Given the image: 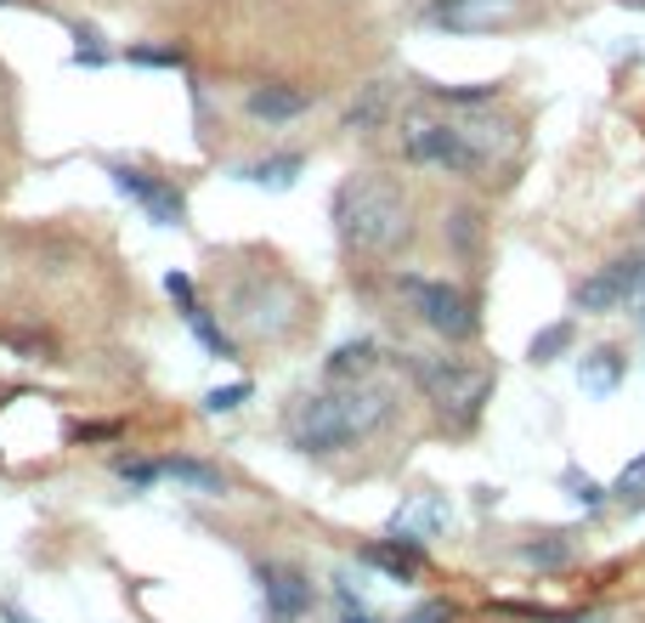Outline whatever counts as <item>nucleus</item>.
Segmentation results:
<instances>
[{"label":"nucleus","instance_id":"nucleus-1","mask_svg":"<svg viewBox=\"0 0 645 623\" xmlns=\"http://www.w3.org/2000/svg\"><path fill=\"white\" fill-rule=\"evenodd\" d=\"M396 414V392L379 380H352V386L312 392L289 408L283 437L294 454H340L352 443H368L374 430Z\"/></svg>","mask_w":645,"mask_h":623},{"label":"nucleus","instance_id":"nucleus-2","mask_svg":"<svg viewBox=\"0 0 645 623\" xmlns=\"http://www.w3.org/2000/svg\"><path fill=\"white\" fill-rule=\"evenodd\" d=\"M334 232L345 250L357 256H396L414 238V205L403 194V181H391L379 170H357L334 187Z\"/></svg>","mask_w":645,"mask_h":623},{"label":"nucleus","instance_id":"nucleus-3","mask_svg":"<svg viewBox=\"0 0 645 623\" xmlns=\"http://www.w3.org/2000/svg\"><path fill=\"white\" fill-rule=\"evenodd\" d=\"M414 386L425 392L430 408H441L454 425H470L481 414V403L492 397V368L470 363V357H448V352H414L408 357Z\"/></svg>","mask_w":645,"mask_h":623},{"label":"nucleus","instance_id":"nucleus-4","mask_svg":"<svg viewBox=\"0 0 645 623\" xmlns=\"http://www.w3.org/2000/svg\"><path fill=\"white\" fill-rule=\"evenodd\" d=\"M403 159L425 165V170H441V176H459V181H470V176H481L492 165L459 120H436V114H414L403 125Z\"/></svg>","mask_w":645,"mask_h":623},{"label":"nucleus","instance_id":"nucleus-5","mask_svg":"<svg viewBox=\"0 0 645 623\" xmlns=\"http://www.w3.org/2000/svg\"><path fill=\"white\" fill-rule=\"evenodd\" d=\"M396 290H403V301L414 307V318L441 334V341H476V329H481V312H476V295L459 290V283L448 278H419V272H396Z\"/></svg>","mask_w":645,"mask_h":623},{"label":"nucleus","instance_id":"nucleus-6","mask_svg":"<svg viewBox=\"0 0 645 623\" xmlns=\"http://www.w3.org/2000/svg\"><path fill=\"white\" fill-rule=\"evenodd\" d=\"M639 267H645V256H623V261H612V267H601V272H589L578 290H572V307H578L583 318L628 312L634 295H639Z\"/></svg>","mask_w":645,"mask_h":623},{"label":"nucleus","instance_id":"nucleus-7","mask_svg":"<svg viewBox=\"0 0 645 623\" xmlns=\"http://www.w3.org/2000/svg\"><path fill=\"white\" fill-rule=\"evenodd\" d=\"M232 318L256 334H283L294 323V295L278 278H243L232 290Z\"/></svg>","mask_w":645,"mask_h":623},{"label":"nucleus","instance_id":"nucleus-8","mask_svg":"<svg viewBox=\"0 0 645 623\" xmlns=\"http://www.w3.org/2000/svg\"><path fill=\"white\" fill-rule=\"evenodd\" d=\"M256 584H261V601H267V617L272 623H301L318 601L312 579L301 567H289V561H261L256 567Z\"/></svg>","mask_w":645,"mask_h":623},{"label":"nucleus","instance_id":"nucleus-9","mask_svg":"<svg viewBox=\"0 0 645 623\" xmlns=\"http://www.w3.org/2000/svg\"><path fill=\"white\" fill-rule=\"evenodd\" d=\"M108 176H114V187H119L125 199H136V205L147 210V221H154V227H181V221H187V199L176 194L170 181L147 176V170H136V165H108Z\"/></svg>","mask_w":645,"mask_h":623},{"label":"nucleus","instance_id":"nucleus-10","mask_svg":"<svg viewBox=\"0 0 645 623\" xmlns=\"http://www.w3.org/2000/svg\"><path fill=\"white\" fill-rule=\"evenodd\" d=\"M510 12H516V0H430V7H425V23L454 29V34H476V29L510 23Z\"/></svg>","mask_w":645,"mask_h":623},{"label":"nucleus","instance_id":"nucleus-11","mask_svg":"<svg viewBox=\"0 0 645 623\" xmlns=\"http://www.w3.org/2000/svg\"><path fill=\"white\" fill-rule=\"evenodd\" d=\"M363 561L379 567L385 579H396V584H414V579H419V567H425V544H419L414 533H391V539L363 544Z\"/></svg>","mask_w":645,"mask_h":623},{"label":"nucleus","instance_id":"nucleus-12","mask_svg":"<svg viewBox=\"0 0 645 623\" xmlns=\"http://www.w3.org/2000/svg\"><path fill=\"white\" fill-rule=\"evenodd\" d=\"M312 108L306 91H294V85H256L250 97H243V114H250L256 125H289V120H301Z\"/></svg>","mask_w":645,"mask_h":623},{"label":"nucleus","instance_id":"nucleus-13","mask_svg":"<svg viewBox=\"0 0 645 623\" xmlns=\"http://www.w3.org/2000/svg\"><path fill=\"white\" fill-rule=\"evenodd\" d=\"M159 482H176L181 494H198V499H221V494H227V476H221V465L187 459V454L159 459Z\"/></svg>","mask_w":645,"mask_h":623},{"label":"nucleus","instance_id":"nucleus-14","mask_svg":"<svg viewBox=\"0 0 645 623\" xmlns=\"http://www.w3.org/2000/svg\"><path fill=\"white\" fill-rule=\"evenodd\" d=\"M623 374H628V357H623L617 346H594V352L578 363V386H583L589 397H612V392L623 386Z\"/></svg>","mask_w":645,"mask_h":623},{"label":"nucleus","instance_id":"nucleus-15","mask_svg":"<svg viewBox=\"0 0 645 623\" xmlns=\"http://www.w3.org/2000/svg\"><path fill=\"white\" fill-rule=\"evenodd\" d=\"M374 363H379V346L368 341V334H357V341H340V346L329 352L323 374H329V386H352V380H368Z\"/></svg>","mask_w":645,"mask_h":623},{"label":"nucleus","instance_id":"nucleus-16","mask_svg":"<svg viewBox=\"0 0 645 623\" xmlns=\"http://www.w3.org/2000/svg\"><path fill=\"white\" fill-rule=\"evenodd\" d=\"M391 97H396V91H391V80H368V85L357 91V103L345 108V131H352V136H368V131H379V125L391 120Z\"/></svg>","mask_w":645,"mask_h":623},{"label":"nucleus","instance_id":"nucleus-17","mask_svg":"<svg viewBox=\"0 0 645 623\" xmlns=\"http://www.w3.org/2000/svg\"><path fill=\"white\" fill-rule=\"evenodd\" d=\"M301 170H306V159H301V154H272V159L243 165L238 176H243V181H256V187H267V194H283V187L301 181Z\"/></svg>","mask_w":645,"mask_h":623},{"label":"nucleus","instance_id":"nucleus-18","mask_svg":"<svg viewBox=\"0 0 645 623\" xmlns=\"http://www.w3.org/2000/svg\"><path fill=\"white\" fill-rule=\"evenodd\" d=\"M516 555H521L527 567H538V572H555V567H566V561L578 555V544H572V533H538V539H527Z\"/></svg>","mask_w":645,"mask_h":623},{"label":"nucleus","instance_id":"nucleus-19","mask_svg":"<svg viewBox=\"0 0 645 623\" xmlns=\"http://www.w3.org/2000/svg\"><path fill=\"white\" fill-rule=\"evenodd\" d=\"M425 97L448 103V108H492L499 103V85H436V80H425Z\"/></svg>","mask_w":645,"mask_h":623},{"label":"nucleus","instance_id":"nucleus-20","mask_svg":"<svg viewBox=\"0 0 645 623\" xmlns=\"http://www.w3.org/2000/svg\"><path fill=\"white\" fill-rule=\"evenodd\" d=\"M187 329L198 334V346H205L210 357H238L232 334H227V329H221V323H216V318H210L205 307H193V312H187Z\"/></svg>","mask_w":645,"mask_h":623},{"label":"nucleus","instance_id":"nucleus-21","mask_svg":"<svg viewBox=\"0 0 645 623\" xmlns=\"http://www.w3.org/2000/svg\"><path fill=\"white\" fill-rule=\"evenodd\" d=\"M441 521H448V505H441L436 494H419L403 516H396V533H408V527H425V533H436Z\"/></svg>","mask_w":645,"mask_h":623},{"label":"nucleus","instance_id":"nucleus-22","mask_svg":"<svg viewBox=\"0 0 645 623\" xmlns=\"http://www.w3.org/2000/svg\"><path fill=\"white\" fill-rule=\"evenodd\" d=\"M566 346H572V323H550V329H538V334H532L527 363H538V368H543V363H555Z\"/></svg>","mask_w":645,"mask_h":623},{"label":"nucleus","instance_id":"nucleus-23","mask_svg":"<svg viewBox=\"0 0 645 623\" xmlns=\"http://www.w3.org/2000/svg\"><path fill=\"white\" fill-rule=\"evenodd\" d=\"M612 494H617L623 505H645V454L623 465V476H617V482H612Z\"/></svg>","mask_w":645,"mask_h":623},{"label":"nucleus","instance_id":"nucleus-24","mask_svg":"<svg viewBox=\"0 0 645 623\" xmlns=\"http://www.w3.org/2000/svg\"><path fill=\"white\" fill-rule=\"evenodd\" d=\"M448 238H454V250H459V256H465V250H476V238H481V216L459 205V210L448 216Z\"/></svg>","mask_w":645,"mask_h":623},{"label":"nucleus","instance_id":"nucleus-25","mask_svg":"<svg viewBox=\"0 0 645 623\" xmlns=\"http://www.w3.org/2000/svg\"><path fill=\"white\" fill-rule=\"evenodd\" d=\"M243 403H250V380H232V386H216L205 397V414H238Z\"/></svg>","mask_w":645,"mask_h":623},{"label":"nucleus","instance_id":"nucleus-26","mask_svg":"<svg viewBox=\"0 0 645 623\" xmlns=\"http://www.w3.org/2000/svg\"><path fill=\"white\" fill-rule=\"evenodd\" d=\"M114 476H119V482H131L136 494H147V488H154L159 482V465H147V459H114Z\"/></svg>","mask_w":645,"mask_h":623},{"label":"nucleus","instance_id":"nucleus-27","mask_svg":"<svg viewBox=\"0 0 645 623\" xmlns=\"http://www.w3.org/2000/svg\"><path fill=\"white\" fill-rule=\"evenodd\" d=\"M131 63H142V69H181L187 58H181V45H131Z\"/></svg>","mask_w":645,"mask_h":623},{"label":"nucleus","instance_id":"nucleus-28","mask_svg":"<svg viewBox=\"0 0 645 623\" xmlns=\"http://www.w3.org/2000/svg\"><path fill=\"white\" fill-rule=\"evenodd\" d=\"M403 623H459V606H454V601H441V595H430V601H419Z\"/></svg>","mask_w":645,"mask_h":623},{"label":"nucleus","instance_id":"nucleus-29","mask_svg":"<svg viewBox=\"0 0 645 623\" xmlns=\"http://www.w3.org/2000/svg\"><path fill=\"white\" fill-rule=\"evenodd\" d=\"M74 63H80V69H103V63H108V52H103V45H96V34H91V29H80Z\"/></svg>","mask_w":645,"mask_h":623},{"label":"nucleus","instance_id":"nucleus-30","mask_svg":"<svg viewBox=\"0 0 645 623\" xmlns=\"http://www.w3.org/2000/svg\"><path fill=\"white\" fill-rule=\"evenodd\" d=\"M165 290H170V301L181 307V318L198 307V295H193V278H187V272H170V278H165Z\"/></svg>","mask_w":645,"mask_h":623},{"label":"nucleus","instance_id":"nucleus-31","mask_svg":"<svg viewBox=\"0 0 645 623\" xmlns=\"http://www.w3.org/2000/svg\"><path fill=\"white\" fill-rule=\"evenodd\" d=\"M566 488H578V505H589V510H594V505H606V488H594L583 470H566Z\"/></svg>","mask_w":645,"mask_h":623},{"label":"nucleus","instance_id":"nucleus-32","mask_svg":"<svg viewBox=\"0 0 645 623\" xmlns=\"http://www.w3.org/2000/svg\"><path fill=\"white\" fill-rule=\"evenodd\" d=\"M340 623H379V617H374V612H363V606H345V617H340Z\"/></svg>","mask_w":645,"mask_h":623},{"label":"nucleus","instance_id":"nucleus-33","mask_svg":"<svg viewBox=\"0 0 645 623\" xmlns=\"http://www.w3.org/2000/svg\"><path fill=\"white\" fill-rule=\"evenodd\" d=\"M0 612H7V623H34V617H29V612H23L18 601H7V606H0Z\"/></svg>","mask_w":645,"mask_h":623},{"label":"nucleus","instance_id":"nucleus-34","mask_svg":"<svg viewBox=\"0 0 645 623\" xmlns=\"http://www.w3.org/2000/svg\"><path fill=\"white\" fill-rule=\"evenodd\" d=\"M634 318L645 323V267H639V295H634Z\"/></svg>","mask_w":645,"mask_h":623},{"label":"nucleus","instance_id":"nucleus-35","mask_svg":"<svg viewBox=\"0 0 645 623\" xmlns=\"http://www.w3.org/2000/svg\"><path fill=\"white\" fill-rule=\"evenodd\" d=\"M617 7H645V0H617Z\"/></svg>","mask_w":645,"mask_h":623},{"label":"nucleus","instance_id":"nucleus-36","mask_svg":"<svg viewBox=\"0 0 645 623\" xmlns=\"http://www.w3.org/2000/svg\"><path fill=\"white\" fill-rule=\"evenodd\" d=\"M0 7H12V0H0Z\"/></svg>","mask_w":645,"mask_h":623}]
</instances>
